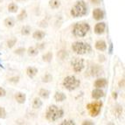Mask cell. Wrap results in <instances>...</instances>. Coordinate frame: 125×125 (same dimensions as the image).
<instances>
[{
	"instance_id": "18",
	"label": "cell",
	"mask_w": 125,
	"mask_h": 125,
	"mask_svg": "<svg viewBox=\"0 0 125 125\" xmlns=\"http://www.w3.org/2000/svg\"><path fill=\"white\" fill-rule=\"evenodd\" d=\"M27 54L31 57H33V56H37L38 54H39V49L37 47H34V46H31V47L28 48V50L26 51Z\"/></svg>"
},
{
	"instance_id": "19",
	"label": "cell",
	"mask_w": 125,
	"mask_h": 125,
	"mask_svg": "<svg viewBox=\"0 0 125 125\" xmlns=\"http://www.w3.org/2000/svg\"><path fill=\"white\" fill-rule=\"evenodd\" d=\"M43 105V102L40 100L39 97H36L33 99V102H32V108L34 109H38V108H40Z\"/></svg>"
},
{
	"instance_id": "31",
	"label": "cell",
	"mask_w": 125,
	"mask_h": 125,
	"mask_svg": "<svg viewBox=\"0 0 125 125\" xmlns=\"http://www.w3.org/2000/svg\"><path fill=\"white\" fill-rule=\"evenodd\" d=\"M58 57H60L61 59H64L65 57L67 56V51H63V50H61V51H60V52H58Z\"/></svg>"
},
{
	"instance_id": "41",
	"label": "cell",
	"mask_w": 125,
	"mask_h": 125,
	"mask_svg": "<svg viewBox=\"0 0 125 125\" xmlns=\"http://www.w3.org/2000/svg\"><path fill=\"white\" fill-rule=\"evenodd\" d=\"M16 1H18V2H22V1H25V0H16Z\"/></svg>"
},
{
	"instance_id": "22",
	"label": "cell",
	"mask_w": 125,
	"mask_h": 125,
	"mask_svg": "<svg viewBox=\"0 0 125 125\" xmlns=\"http://www.w3.org/2000/svg\"><path fill=\"white\" fill-rule=\"evenodd\" d=\"M8 10L10 13H17L19 10V6L15 3H10L8 5Z\"/></svg>"
},
{
	"instance_id": "6",
	"label": "cell",
	"mask_w": 125,
	"mask_h": 125,
	"mask_svg": "<svg viewBox=\"0 0 125 125\" xmlns=\"http://www.w3.org/2000/svg\"><path fill=\"white\" fill-rule=\"evenodd\" d=\"M102 102H94L91 103H88L87 105V108L89 111V114L92 117H95L100 114L102 109Z\"/></svg>"
},
{
	"instance_id": "26",
	"label": "cell",
	"mask_w": 125,
	"mask_h": 125,
	"mask_svg": "<svg viewBox=\"0 0 125 125\" xmlns=\"http://www.w3.org/2000/svg\"><path fill=\"white\" fill-rule=\"evenodd\" d=\"M27 17V13H26V10H21V12L18 15V20L19 21H22Z\"/></svg>"
},
{
	"instance_id": "34",
	"label": "cell",
	"mask_w": 125,
	"mask_h": 125,
	"mask_svg": "<svg viewBox=\"0 0 125 125\" xmlns=\"http://www.w3.org/2000/svg\"><path fill=\"white\" fill-rule=\"evenodd\" d=\"M6 94V91L3 88H0V97H4Z\"/></svg>"
},
{
	"instance_id": "35",
	"label": "cell",
	"mask_w": 125,
	"mask_h": 125,
	"mask_svg": "<svg viewBox=\"0 0 125 125\" xmlns=\"http://www.w3.org/2000/svg\"><path fill=\"white\" fill-rule=\"evenodd\" d=\"M45 46H46V44H45V43H40V44H38L36 47H37L38 49H40V50H42V49H44V48H45Z\"/></svg>"
},
{
	"instance_id": "9",
	"label": "cell",
	"mask_w": 125,
	"mask_h": 125,
	"mask_svg": "<svg viewBox=\"0 0 125 125\" xmlns=\"http://www.w3.org/2000/svg\"><path fill=\"white\" fill-rule=\"evenodd\" d=\"M105 29H106V25L103 22H99L94 25V32L97 35H101L105 31Z\"/></svg>"
},
{
	"instance_id": "10",
	"label": "cell",
	"mask_w": 125,
	"mask_h": 125,
	"mask_svg": "<svg viewBox=\"0 0 125 125\" xmlns=\"http://www.w3.org/2000/svg\"><path fill=\"white\" fill-rule=\"evenodd\" d=\"M107 84H108V81H107L105 78H100V79H97L94 81V88H102L106 87Z\"/></svg>"
},
{
	"instance_id": "12",
	"label": "cell",
	"mask_w": 125,
	"mask_h": 125,
	"mask_svg": "<svg viewBox=\"0 0 125 125\" xmlns=\"http://www.w3.org/2000/svg\"><path fill=\"white\" fill-rule=\"evenodd\" d=\"M94 47L98 51H105L107 49V44L104 40H97V41L95 42Z\"/></svg>"
},
{
	"instance_id": "24",
	"label": "cell",
	"mask_w": 125,
	"mask_h": 125,
	"mask_svg": "<svg viewBox=\"0 0 125 125\" xmlns=\"http://www.w3.org/2000/svg\"><path fill=\"white\" fill-rule=\"evenodd\" d=\"M30 32H31V27L28 26V25H24L21 29V34L24 36L29 35Z\"/></svg>"
},
{
	"instance_id": "32",
	"label": "cell",
	"mask_w": 125,
	"mask_h": 125,
	"mask_svg": "<svg viewBox=\"0 0 125 125\" xmlns=\"http://www.w3.org/2000/svg\"><path fill=\"white\" fill-rule=\"evenodd\" d=\"M9 81H10V83H14V84H16V83H18L19 81V76H15V77H11V78H10L9 79Z\"/></svg>"
},
{
	"instance_id": "28",
	"label": "cell",
	"mask_w": 125,
	"mask_h": 125,
	"mask_svg": "<svg viewBox=\"0 0 125 125\" xmlns=\"http://www.w3.org/2000/svg\"><path fill=\"white\" fill-rule=\"evenodd\" d=\"M52 81V75L49 74V73H47V74H46L44 76V77L42 78V81L43 82H45V83H47V82H50V81Z\"/></svg>"
},
{
	"instance_id": "4",
	"label": "cell",
	"mask_w": 125,
	"mask_h": 125,
	"mask_svg": "<svg viewBox=\"0 0 125 125\" xmlns=\"http://www.w3.org/2000/svg\"><path fill=\"white\" fill-rule=\"evenodd\" d=\"M81 85V81L79 79L73 76V75H69L65 78L63 81V86L68 91H73L78 88Z\"/></svg>"
},
{
	"instance_id": "17",
	"label": "cell",
	"mask_w": 125,
	"mask_h": 125,
	"mask_svg": "<svg viewBox=\"0 0 125 125\" xmlns=\"http://www.w3.org/2000/svg\"><path fill=\"white\" fill-rule=\"evenodd\" d=\"M39 95L43 99H48L50 96V91L47 89H45V88H41L39 91Z\"/></svg>"
},
{
	"instance_id": "39",
	"label": "cell",
	"mask_w": 125,
	"mask_h": 125,
	"mask_svg": "<svg viewBox=\"0 0 125 125\" xmlns=\"http://www.w3.org/2000/svg\"><path fill=\"white\" fill-rule=\"evenodd\" d=\"M91 2L94 4H100V0H91Z\"/></svg>"
},
{
	"instance_id": "29",
	"label": "cell",
	"mask_w": 125,
	"mask_h": 125,
	"mask_svg": "<svg viewBox=\"0 0 125 125\" xmlns=\"http://www.w3.org/2000/svg\"><path fill=\"white\" fill-rule=\"evenodd\" d=\"M25 52H26V50H25V47H19L14 51V53L18 54V55H23Z\"/></svg>"
},
{
	"instance_id": "20",
	"label": "cell",
	"mask_w": 125,
	"mask_h": 125,
	"mask_svg": "<svg viewBox=\"0 0 125 125\" xmlns=\"http://www.w3.org/2000/svg\"><path fill=\"white\" fill-rule=\"evenodd\" d=\"M91 73L93 76H98L101 73H102V70L100 68V67H99L98 65H94V67H92Z\"/></svg>"
},
{
	"instance_id": "25",
	"label": "cell",
	"mask_w": 125,
	"mask_h": 125,
	"mask_svg": "<svg viewBox=\"0 0 125 125\" xmlns=\"http://www.w3.org/2000/svg\"><path fill=\"white\" fill-rule=\"evenodd\" d=\"M42 59H43V61H44L45 62H50L52 59V53L51 52H46V54H44V55L42 56Z\"/></svg>"
},
{
	"instance_id": "7",
	"label": "cell",
	"mask_w": 125,
	"mask_h": 125,
	"mask_svg": "<svg viewBox=\"0 0 125 125\" xmlns=\"http://www.w3.org/2000/svg\"><path fill=\"white\" fill-rule=\"evenodd\" d=\"M72 66H73V69L75 73H80L83 70L84 68V60L83 59H79L75 58L73 59L71 62Z\"/></svg>"
},
{
	"instance_id": "36",
	"label": "cell",
	"mask_w": 125,
	"mask_h": 125,
	"mask_svg": "<svg viewBox=\"0 0 125 125\" xmlns=\"http://www.w3.org/2000/svg\"><path fill=\"white\" fill-rule=\"evenodd\" d=\"M99 61H100V62H103V61H105V56L104 55H99Z\"/></svg>"
},
{
	"instance_id": "37",
	"label": "cell",
	"mask_w": 125,
	"mask_h": 125,
	"mask_svg": "<svg viewBox=\"0 0 125 125\" xmlns=\"http://www.w3.org/2000/svg\"><path fill=\"white\" fill-rule=\"evenodd\" d=\"M119 87L120 88H123L124 87V80H122V81H120V82H119Z\"/></svg>"
},
{
	"instance_id": "13",
	"label": "cell",
	"mask_w": 125,
	"mask_h": 125,
	"mask_svg": "<svg viewBox=\"0 0 125 125\" xmlns=\"http://www.w3.org/2000/svg\"><path fill=\"white\" fill-rule=\"evenodd\" d=\"M15 100L17 101V102L20 103V104H23L25 102V100H26V96L24 93H21V92H18L15 94Z\"/></svg>"
},
{
	"instance_id": "21",
	"label": "cell",
	"mask_w": 125,
	"mask_h": 125,
	"mask_svg": "<svg viewBox=\"0 0 125 125\" xmlns=\"http://www.w3.org/2000/svg\"><path fill=\"white\" fill-rule=\"evenodd\" d=\"M4 25L8 28H12L15 25V20L12 18H7L4 19Z\"/></svg>"
},
{
	"instance_id": "1",
	"label": "cell",
	"mask_w": 125,
	"mask_h": 125,
	"mask_svg": "<svg viewBox=\"0 0 125 125\" xmlns=\"http://www.w3.org/2000/svg\"><path fill=\"white\" fill-rule=\"evenodd\" d=\"M64 115V110L56 105H50L46 112V118L49 122H55Z\"/></svg>"
},
{
	"instance_id": "11",
	"label": "cell",
	"mask_w": 125,
	"mask_h": 125,
	"mask_svg": "<svg viewBox=\"0 0 125 125\" xmlns=\"http://www.w3.org/2000/svg\"><path fill=\"white\" fill-rule=\"evenodd\" d=\"M92 98L93 99H95V100H99V99H101L102 97H103V95H104V92L102 91L101 88H96L95 89H94L93 91H92Z\"/></svg>"
},
{
	"instance_id": "8",
	"label": "cell",
	"mask_w": 125,
	"mask_h": 125,
	"mask_svg": "<svg viewBox=\"0 0 125 125\" xmlns=\"http://www.w3.org/2000/svg\"><path fill=\"white\" fill-rule=\"evenodd\" d=\"M92 15H93L94 19H95V20H97V21L102 20V19L104 18V12H103V10L101 8L94 9V10H93V12H92Z\"/></svg>"
},
{
	"instance_id": "40",
	"label": "cell",
	"mask_w": 125,
	"mask_h": 125,
	"mask_svg": "<svg viewBox=\"0 0 125 125\" xmlns=\"http://www.w3.org/2000/svg\"><path fill=\"white\" fill-rule=\"evenodd\" d=\"M112 96H113V98H114V99H116L117 98V93L114 92V93L112 94Z\"/></svg>"
},
{
	"instance_id": "16",
	"label": "cell",
	"mask_w": 125,
	"mask_h": 125,
	"mask_svg": "<svg viewBox=\"0 0 125 125\" xmlns=\"http://www.w3.org/2000/svg\"><path fill=\"white\" fill-rule=\"evenodd\" d=\"M38 73V69L34 67H29L26 69V74L28 75V77L33 78L36 76V74Z\"/></svg>"
},
{
	"instance_id": "30",
	"label": "cell",
	"mask_w": 125,
	"mask_h": 125,
	"mask_svg": "<svg viewBox=\"0 0 125 125\" xmlns=\"http://www.w3.org/2000/svg\"><path fill=\"white\" fill-rule=\"evenodd\" d=\"M6 117V111L4 108L0 107V119H4Z\"/></svg>"
},
{
	"instance_id": "23",
	"label": "cell",
	"mask_w": 125,
	"mask_h": 125,
	"mask_svg": "<svg viewBox=\"0 0 125 125\" xmlns=\"http://www.w3.org/2000/svg\"><path fill=\"white\" fill-rule=\"evenodd\" d=\"M49 6L52 9H58L61 6V1L60 0H50L49 1Z\"/></svg>"
},
{
	"instance_id": "33",
	"label": "cell",
	"mask_w": 125,
	"mask_h": 125,
	"mask_svg": "<svg viewBox=\"0 0 125 125\" xmlns=\"http://www.w3.org/2000/svg\"><path fill=\"white\" fill-rule=\"evenodd\" d=\"M61 125H74L75 123L72 120H65L61 123Z\"/></svg>"
},
{
	"instance_id": "14",
	"label": "cell",
	"mask_w": 125,
	"mask_h": 125,
	"mask_svg": "<svg viewBox=\"0 0 125 125\" xmlns=\"http://www.w3.org/2000/svg\"><path fill=\"white\" fill-rule=\"evenodd\" d=\"M66 99H67V95L63 92H56L54 94V100L58 102H64Z\"/></svg>"
},
{
	"instance_id": "5",
	"label": "cell",
	"mask_w": 125,
	"mask_h": 125,
	"mask_svg": "<svg viewBox=\"0 0 125 125\" xmlns=\"http://www.w3.org/2000/svg\"><path fill=\"white\" fill-rule=\"evenodd\" d=\"M90 30V26L88 23L81 22V23H76L73 28V34L75 37L82 38L86 36L88 31Z\"/></svg>"
},
{
	"instance_id": "15",
	"label": "cell",
	"mask_w": 125,
	"mask_h": 125,
	"mask_svg": "<svg viewBox=\"0 0 125 125\" xmlns=\"http://www.w3.org/2000/svg\"><path fill=\"white\" fill-rule=\"evenodd\" d=\"M46 36V33H45L43 31H40V30H38V31H35L32 33V38H33L34 40H43Z\"/></svg>"
},
{
	"instance_id": "3",
	"label": "cell",
	"mask_w": 125,
	"mask_h": 125,
	"mask_svg": "<svg viewBox=\"0 0 125 125\" xmlns=\"http://www.w3.org/2000/svg\"><path fill=\"white\" fill-rule=\"evenodd\" d=\"M72 49L78 55H83V54L91 52L92 48L91 46L88 43L82 41H75L72 45Z\"/></svg>"
},
{
	"instance_id": "38",
	"label": "cell",
	"mask_w": 125,
	"mask_h": 125,
	"mask_svg": "<svg viewBox=\"0 0 125 125\" xmlns=\"http://www.w3.org/2000/svg\"><path fill=\"white\" fill-rule=\"evenodd\" d=\"M82 124H83V125H86V124H90V125H93V124H94V123H92L91 121H84L83 123H82Z\"/></svg>"
},
{
	"instance_id": "27",
	"label": "cell",
	"mask_w": 125,
	"mask_h": 125,
	"mask_svg": "<svg viewBox=\"0 0 125 125\" xmlns=\"http://www.w3.org/2000/svg\"><path fill=\"white\" fill-rule=\"evenodd\" d=\"M17 43V39L16 38H12V39H10V40L7 41V46L9 48H12L13 46L16 45Z\"/></svg>"
},
{
	"instance_id": "2",
	"label": "cell",
	"mask_w": 125,
	"mask_h": 125,
	"mask_svg": "<svg viewBox=\"0 0 125 125\" xmlns=\"http://www.w3.org/2000/svg\"><path fill=\"white\" fill-rule=\"evenodd\" d=\"M88 12V7L84 0H79L75 3L70 10V14L73 18L83 17Z\"/></svg>"
}]
</instances>
